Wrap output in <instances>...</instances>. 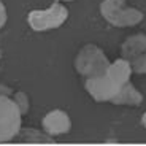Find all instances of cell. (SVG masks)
<instances>
[{"mask_svg":"<svg viewBox=\"0 0 146 146\" xmlns=\"http://www.w3.org/2000/svg\"><path fill=\"white\" fill-rule=\"evenodd\" d=\"M111 103L114 106H138L143 103V94L129 81L111 99Z\"/></svg>","mask_w":146,"mask_h":146,"instance_id":"obj_7","label":"cell"},{"mask_svg":"<svg viewBox=\"0 0 146 146\" xmlns=\"http://www.w3.org/2000/svg\"><path fill=\"white\" fill-rule=\"evenodd\" d=\"M57 2H72V0H57Z\"/></svg>","mask_w":146,"mask_h":146,"instance_id":"obj_14","label":"cell"},{"mask_svg":"<svg viewBox=\"0 0 146 146\" xmlns=\"http://www.w3.org/2000/svg\"><path fill=\"white\" fill-rule=\"evenodd\" d=\"M41 125H43V130L48 135H51L54 138V137L68 133L70 129H72V119L62 110H51L49 113L44 114Z\"/></svg>","mask_w":146,"mask_h":146,"instance_id":"obj_6","label":"cell"},{"mask_svg":"<svg viewBox=\"0 0 146 146\" xmlns=\"http://www.w3.org/2000/svg\"><path fill=\"white\" fill-rule=\"evenodd\" d=\"M100 15L114 27H135L145 19L143 11L127 7V0H103L100 3Z\"/></svg>","mask_w":146,"mask_h":146,"instance_id":"obj_2","label":"cell"},{"mask_svg":"<svg viewBox=\"0 0 146 146\" xmlns=\"http://www.w3.org/2000/svg\"><path fill=\"white\" fill-rule=\"evenodd\" d=\"M110 59L97 44H86L75 57V70L84 78L100 76L110 67Z\"/></svg>","mask_w":146,"mask_h":146,"instance_id":"obj_3","label":"cell"},{"mask_svg":"<svg viewBox=\"0 0 146 146\" xmlns=\"http://www.w3.org/2000/svg\"><path fill=\"white\" fill-rule=\"evenodd\" d=\"M141 125H143V127L146 129V113H145V114H143V116H141Z\"/></svg>","mask_w":146,"mask_h":146,"instance_id":"obj_13","label":"cell"},{"mask_svg":"<svg viewBox=\"0 0 146 146\" xmlns=\"http://www.w3.org/2000/svg\"><path fill=\"white\" fill-rule=\"evenodd\" d=\"M7 19H8L7 8H5V3L0 0V29H3V26L7 24Z\"/></svg>","mask_w":146,"mask_h":146,"instance_id":"obj_12","label":"cell"},{"mask_svg":"<svg viewBox=\"0 0 146 146\" xmlns=\"http://www.w3.org/2000/svg\"><path fill=\"white\" fill-rule=\"evenodd\" d=\"M18 137H19V140H22L26 143H51L54 140L51 135H48L44 130H38V129H32V127H27V129L21 127Z\"/></svg>","mask_w":146,"mask_h":146,"instance_id":"obj_9","label":"cell"},{"mask_svg":"<svg viewBox=\"0 0 146 146\" xmlns=\"http://www.w3.org/2000/svg\"><path fill=\"white\" fill-rule=\"evenodd\" d=\"M129 62H130L132 73H135V75H146V51L143 54L133 57Z\"/></svg>","mask_w":146,"mask_h":146,"instance_id":"obj_11","label":"cell"},{"mask_svg":"<svg viewBox=\"0 0 146 146\" xmlns=\"http://www.w3.org/2000/svg\"><path fill=\"white\" fill-rule=\"evenodd\" d=\"M130 62L124 57H119L110 64L106 72L100 76L86 78L84 89L95 102H111L114 95L130 81Z\"/></svg>","mask_w":146,"mask_h":146,"instance_id":"obj_1","label":"cell"},{"mask_svg":"<svg viewBox=\"0 0 146 146\" xmlns=\"http://www.w3.org/2000/svg\"><path fill=\"white\" fill-rule=\"evenodd\" d=\"M146 51V35L145 33H135L130 35L121 44V56L127 60H132L133 57L143 54Z\"/></svg>","mask_w":146,"mask_h":146,"instance_id":"obj_8","label":"cell"},{"mask_svg":"<svg viewBox=\"0 0 146 146\" xmlns=\"http://www.w3.org/2000/svg\"><path fill=\"white\" fill-rule=\"evenodd\" d=\"M11 99L15 100L16 106L19 108V111H21L22 116L29 113V110H30V100H29V97H27L26 92H15Z\"/></svg>","mask_w":146,"mask_h":146,"instance_id":"obj_10","label":"cell"},{"mask_svg":"<svg viewBox=\"0 0 146 146\" xmlns=\"http://www.w3.org/2000/svg\"><path fill=\"white\" fill-rule=\"evenodd\" d=\"M68 19V10L60 2H54L46 10H32L27 15V24L35 32H48L59 29Z\"/></svg>","mask_w":146,"mask_h":146,"instance_id":"obj_4","label":"cell"},{"mask_svg":"<svg viewBox=\"0 0 146 146\" xmlns=\"http://www.w3.org/2000/svg\"><path fill=\"white\" fill-rule=\"evenodd\" d=\"M22 114L15 100L7 94H0V143L11 141L21 130Z\"/></svg>","mask_w":146,"mask_h":146,"instance_id":"obj_5","label":"cell"}]
</instances>
